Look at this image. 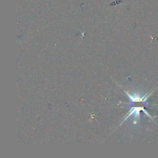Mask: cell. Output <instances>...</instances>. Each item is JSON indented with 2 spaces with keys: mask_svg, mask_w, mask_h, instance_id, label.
Here are the masks:
<instances>
[{
  "mask_svg": "<svg viewBox=\"0 0 158 158\" xmlns=\"http://www.w3.org/2000/svg\"><path fill=\"white\" fill-rule=\"evenodd\" d=\"M141 111H143L145 114L147 115L148 116H149L150 118H151L152 119V120H153V117L151 116V115L149 114V113H148L147 111H146L145 109L143 108V107H132V108H131V109L130 110V111L128 113V114H127L126 117L124 119V121H123V122L125 121V120H127V119H128L130 116V115H134V117L135 118L139 119V117H140V113Z\"/></svg>",
  "mask_w": 158,
  "mask_h": 158,
  "instance_id": "2",
  "label": "cell"
},
{
  "mask_svg": "<svg viewBox=\"0 0 158 158\" xmlns=\"http://www.w3.org/2000/svg\"><path fill=\"white\" fill-rule=\"evenodd\" d=\"M153 91H151V93H149V95L146 94L145 95L143 96H140L139 95L136 94V93L134 94V95H130V93H127V92L125 91V93L127 94V95L129 97L130 101L129 103H128V104H127V105L123 106L122 107H124H124L125 106H130V105H133V103H138V102L140 103V102H141V103H144V104H147V103H146V100H147V99L149 98V96L153 93Z\"/></svg>",
  "mask_w": 158,
  "mask_h": 158,
  "instance_id": "1",
  "label": "cell"
}]
</instances>
